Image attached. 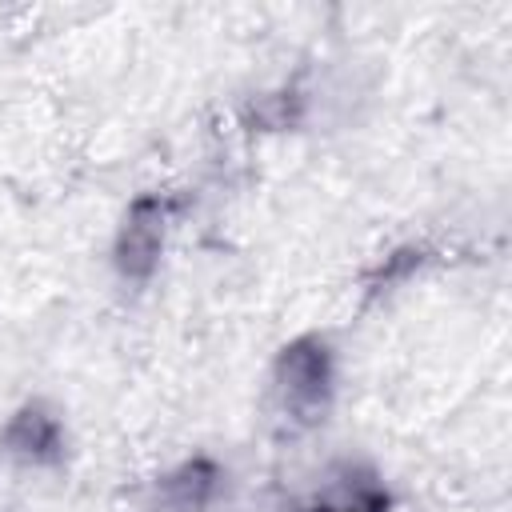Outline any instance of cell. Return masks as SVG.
Returning a JSON list of instances; mask_svg holds the SVG:
<instances>
[{"label":"cell","instance_id":"cell-1","mask_svg":"<svg viewBox=\"0 0 512 512\" xmlns=\"http://www.w3.org/2000/svg\"><path fill=\"white\" fill-rule=\"evenodd\" d=\"M316 512H372V504H344V508H316Z\"/></svg>","mask_w":512,"mask_h":512}]
</instances>
